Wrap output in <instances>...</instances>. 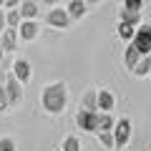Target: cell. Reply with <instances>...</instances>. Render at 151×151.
<instances>
[{
	"mask_svg": "<svg viewBox=\"0 0 151 151\" xmlns=\"http://www.w3.org/2000/svg\"><path fill=\"white\" fill-rule=\"evenodd\" d=\"M40 106H43L45 113L50 116H58V113L65 111L68 106V88H65L63 81H53L40 91Z\"/></svg>",
	"mask_w": 151,
	"mask_h": 151,
	"instance_id": "cell-1",
	"label": "cell"
},
{
	"mask_svg": "<svg viewBox=\"0 0 151 151\" xmlns=\"http://www.w3.org/2000/svg\"><path fill=\"white\" fill-rule=\"evenodd\" d=\"M3 91H5V98H8V106L15 108L23 103L25 93H23V83L18 81L13 73H5V83H3Z\"/></svg>",
	"mask_w": 151,
	"mask_h": 151,
	"instance_id": "cell-2",
	"label": "cell"
},
{
	"mask_svg": "<svg viewBox=\"0 0 151 151\" xmlns=\"http://www.w3.org/2000/svg\"><path fill=\"white\" fill-rule=\"evenodd\" d=\"M131 121L129 119H116L113 121V129H111V136H113V146L116 149H124V146H129L131 141Z\"/></svg>",
	"mask_w": 151,
	"mask_h": 151,
	"instance_id": "cell-3",
	"label": "cell"
},
{
	"mask_svg": "<svg viewBox=\"0 0 151 151\" xmlns=\"http://www.w3.org/2000/svg\"><path fill=\"white\" fill-rule=\"evenodd\" d=\"M129 43L139 50V55H149L151 53V28H149V23H141V25L136 28L134 38H131Z\"/></svg>",
	"mask_w": 151,
	"mask_h": 151,
	"instance_id": "cell-4",
	"label": "cell"
},
{
	"mask_svg": "<svg viewBox=\"0 0 151 151\" xmlns=\"http://www.w3.org/2000/svg\"><path fill=\"white\" fill-rule=\"evenodd\" d=\"M45 23H48L50 28L65 30V28L70 25V18H68V13H65V8H60V5H53L48 13H45Z\"/></svg>",
	"mask_w": 151,
	"mask_h": 151,
	"instance_id": "cell-5",
	"label": "cell"
},
{
	"mask_svg": "<svg viewBox=\"0 0 151 151\" xmlns=\"http://www.w3.org/2000/svg\"><path fill=\"white\" fill-rule=\"evenodd\" d=\"M15 30H18V40H25V43H33V40L40 35V25H38V20H20Z\"/></svg>",
	"mask_w": 151,
	"mask_h": 151,
	"instance_id": "cell-6",
	"label": "cell"
},
{
	"mask_svg": "<svg viewBox=\"0 0 151 151\" xmlns=\"http://www.w3.org/2000/svg\"><path fill=\"white\" fill-rule=\"evenodd\" d=\"M96 119H98V111H83V108H78V113H76V126L81 131L96 134Z\"/></svg>",
	"mask_w": 151,
	"mask_h": 151,
	"instance_id": "cell-7",
	"label": "cell"
},
{
	"mask_svg": "<svg viewBox=\"0 0 151 151\" xmlns=\"http://www.w3.org/2000/svg\"><path fill=\"white\" fill-rule=\"evenodd\" d=\"M10 68H13V70H8V73H13V76L18 78V81L23 83V86H25V83L33 78V68H30V63H28L25 58H15Z\"/></svg>",
	"mask_w": 151,
	"mask_h": 151,
	"instance_id": "cell-8",
	"label": "cell"
},
{
	"mask_svg": "<svg viewBox=\"0 0 151 151\" xmlns=\"http://www.w3.org/2000/svg\"><path fill=\"white\" fill-rule=\"evenodd\" d=\"M15 48H18V30L5 25V30L0 33V50H3V53H10V50H15Z\"/></svg>",
	"mask_w": 151,
	"mask_h": 151,
	"instance_id": "cell-9",
	"label": "cell"
},
{
	"mask_svg": "<svg viewBox=\"0 0 151 151\" xmlns=\"http://www.w3.org/2000/svg\"><path fill=\"white\" fill-rule=\"evenodd\" d=\"M113 106H116V96H113L108 88H101V91H96V108L98 111H106L111 113Z\"/></svg>",
	"mask_w": 151,
	"mask_h": 151,
	"instance_id": "cell-10",
	"label": "cell"
},
{
	"mask_svg": "<svg viewBox=\"0 0 151 151\" xmlns=\"http://www.w3.org/2000/svg\"><path fill=\"white\" fill-rule=\"evenodd\" d=\"M18 13H20V20H35L40 15V5L35 0H20L18 3Z\"/></svg>",
	"mask_w": 151,
	"mask_h": 151,
	"instance_id": "cell-11",
	"label": "cell"
},
{
	"mask_svg": "<svg viewBox=\"0 0 151 151\" xmlns=\"http://www.w3.org/2000/svg\"><path fill=\"white\" fill-rule=\"evenodd\" d=\"M65 13H68L70 23H73V20H81V18H86L88 8H86V3H83V0H68V5H65Z\"/></svg>",
	"mask_w": 151,
	"mask_h": 151,
	"instance_id": "cell-12",
	"label": "cell"
},
{
	"mask_svg": "<svg viewBox=\"0 0 151 151\" xmlns=\"http://www.w3.org/2000/svg\"><path fill=\"white\" fill-rule=\"evenodd\" d=\"M119 23H129V25L139 28V25H141V10H129V8L121 5V10H119Z\"/></svg>",
	"mask_w": 151,
	"mask_h": 151,
	"instance_id": "cell-13",
	"label": "cell"
},
{
	"mask_svg": "<svg viewBox=\"0 0 151 151\" xmlns=\"http://www.w3.org/2000/svg\"><path fill=\"white\" fill-rule=\"evenodd\" d=\"M131 73H134L136 78H149V73H151V58H149V55H141L139 63L131 68Z\"/></svg>",
	"mask_w": 151,
	"mask_h": 151,
	"instance_id": "cell-14",
	"label": "cell"
},
{
	"mask_svg": "<svg viewBox=\"0 0 151 151\" xmlns=\"http://www.w3.org/2000/svg\"><path fill=\"white\" fill-rule=\"evenodd\" d=\"M78 108H83V111H98V108H96V88H88V91L81 96Z\"/></svg>",
	"mask_w": 151,
	"mask_h": 151,
	"instance_id": "cell-15",
	"label": "cell"
},
{
	"mask_svg": "<svg viewBox=\"0 0 151 151\" xmlns=\"http://www.w3.org/2000/svg\"><path fill=\"white\" fill-rule=\"evenodd\" d=\"M113 116L106 111H98V119H96V131H111L113 129Z\"/></svg>",
	"mask_w": 151,
	"mask_h": 151,
	"instance_id": "cell-16",
	"label": "cell"
},
{
	"mask_svg": "<svg viewBox=\"0 0 151 151\" xmlns=\"http://www.w3.org/2000/svg\"><path fill=\"white\" fill-rule=\"evenodd\" d=\"M139 58H141V55H139V50H136L134 45L129 43V45H126V50H124V65H126V68L131 70V68H134L136 63H139Z\"/></svg>",
	"mask_w": 151,
	"mask_h": 151,
	"instance_id": "cell-17",
	"label": "cell"
},
{
	"mask_svg": "<svg viewBox=\"0 0 151 151\" xmlns=\"http://www.w3.org/2000/svg\"><path fill=\"white\" fill-rule=\"evenodd\" d=\"M96 139H98V144H101L106 151H113V149H116V146H113V136H111V131H96Z\"/></svg>",
	"mask_w": 151,
	"mask_h": 151,
	"instance_id": "cell-18",
	"label": "cell"
},
{
	"mask_svg": "<svg viewBox=\"0 0 151 151\" xmlns=\"http://www.w3.org/2000/svg\"><path fill=\"white\" fill-rule=\"evenodd\" d=\"M116 30H119V38H121V40H126V43H129L131 38H134L136 28H134V25H129V23H119V28H116Z\"/></svg>",
	"mask_w": 151,
	"mask_h": 151,
	"instance_id": "cell-19",
	"label": "cell"
},
{
	"mask_svg": "<svg viewBox=\"0 0 151 151\" xmlns=\"http://www.w3.org/2000/svg\"><path fill=\"white\" fill-rule=\"evenodd\" d=\"M18 23H20V13H18V8H8V10H5V25L8 28H18Z\"/></svg>",
	"mask_w": 151,
	"mask_h": 151,
	"instance_id": "cell-20",
	"label": "cell"
},
{
	"mask_svg": "<svg viewBox=\"0 0 151 151\" xmlns=\"http://www.w3.org/2000/svg\"><path fill=\"white\" fill-rule=\"evenodd\" d=\"M60 151H81V141L76 139V136H65L63 146H60Z\"/></svg>",
	"mask_w": 151,
	"mask_h": 151,
	"instance_id": "cell-21",
	"label": "cell"
},
{
	"mask_svg": "<svg viewBox=\"0 0 151 151\" xmlns=\"http://www.w3.org/2000/svg\"><path fill=\"white\" fill-rule=\"evenodd\" d=\"M0 151H18L15 139H10V136H0Z\"/></svg>",
	"mask_w": 151,
	"mask_h": 151,
	"instance_id": "cell-22",
	"label": "cell"
},
{
	"mask_svg": "<svg viewBox=\"0 0 151 151\" xmlns=\"http://www.w3.org/2000/svg\"><path fill=\"white\" fill-rule=\"evenodd\" d=\"M124 8H129V10H141V8H144V0H124Z\"/></svg>",
	"mask_w": 151,
	"mask_h": 151,
	"instance_id": "cell-23",
	"label": "cell"
},
{
	"mask_svg": "<svg viewBox=\"0 0 151 151\" xmlns=\"http://www.w3.org/2000/svg\"><path fill=\"white\" fill-rule=\"evenodd\" d=\"M8 111H10V106H8L5 91H3V86H0V113H8Z\"/></svg>",
	"mask_w": 151,
	"mask_h": 151,
	"instance_id": "cell-24",
	"label": "cell"
},
{
	"mask_svg": "<svg viewBox=\"0 0 151 151\" xmlns=\"http://www.w3.org/2000/svg\"><path fill=\"white\" fill-rule=\"evenodd\" d=\"M18 3H20V0H3V8H18Z\"/></svg>",
	"mask_w": 151,
	"mask_h": 151,
	"instance_id": "cell-25",
	"label": "cell"
},
{
	"mask_svg": "<svg viewBox=\"0 0 151 151\" xmlns=\"http://www.w3.org/2000/svg\"><path fill=\"white\" fill-rule=\"evenodd\" d=\"M5 30V10H3V8H0V33Z\"/></svg>",
	"mask_w": 151,
	"mask_h": 151,
	"instance_id": "cell-26",
	"label": "cell"
},
{
	"mask_svg": "<svg viewBox=\"0 0 151 151\" xmlns=\"http://www.w3.org/2000/svg\"><path fill=\"white\" fill-rule=\"evenodd\" d=\"M40 3H43V5H48V8H53V5H60L63 0H40Z\"/></svg>",
	"mask_w": 151,
	"mask_h": 151,
	"instance_id": "cell-27",
	"label": "cell"
},
{
	"mask_svg": "<svg viewBox=\"0 0 151 151\" xmlns=\"http://www.w3.org/2000/svg\"><path fill=\"white\" fill-rule=\"evenodd\" d=\"M83 3H86V8H91V5H101L103 0H83Z\"/></svg>",
	"mask_w": 151,
	"mask_h": 151,
	"instance_id": "cell-28",
	"label": "cell"
},
{
	"mask_svg": "<svg viewBox=\"0 0 151 151\" xmlns=\"http://www.w3.org/2000/svg\"><path fill=\"white\" fill-rule=\"evenodd\" d=\"M5 83V70H0V86Z\"/></svg>",
	"mask_w": 151,
	"mask_h": 151,
	"instance_id": "cell-29",
	"label": "cell"
},
{
	"mask_svg": "<svg viewBox=\"0 0 151 151\" xmlns=\"http://www.w3.org/2000/svg\"><path fill=\"white\" fill-rule=\"evenodd\" d=\"M3 55H5V53H3V50H0V65H3Z\"/></svg>",
	"mask_w": 151,
	"mask_h": 151,
	"instance_id": "cell-30",
	"label": "cell"
},
{
	"mask_svg": "<svg viewBox=\"0 0 151 151\" xmlns=\"http://www.w3.org/2000/svg\"><path fill=\"white\" fill-rule=\"evenodd\" d=\"M0 8H3V0H0Z\"/></svg>",
	"mask_w": 151,
	"mask_h": 151,
	"instance_id": "cell-31",
	"label": "cell"
}]
</instances>
